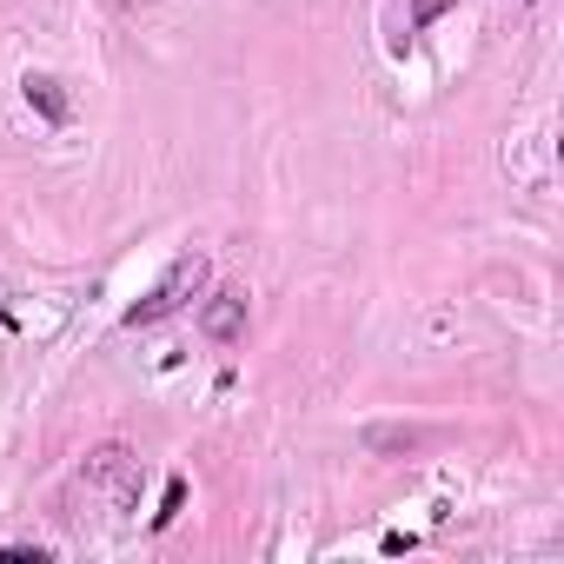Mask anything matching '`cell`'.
<instances>
[{
    "instance_id": "cell-1",
    "label": "cell",
    "mask_w": 564,
    "mask_h": 564,
    "mask_svg": "<svg viewBox=\"0 0 564 564\" xmlns=\"http://www.w3.org/2000/svg\"><path fill=\"white\" fill-rule=\"evenodd\" d=\"M206 272H213V265H206V252H193V246H186V252L166 265V279H160V286H153L140 306H127V319H120V326H127V333H140V326H160V319H173V313H180V306H186V300L206 286Z\"/></svg>"
},
{
    "instance_id": "cell-2",
    "label": "cell",
    "mask_w": 564,
    "mask_h": 564,
    "mask_svg": "<svg viewBox=\"0 0 564 564\" xmlns=\"http://www.w3.org/2000/svg\"><path fill=\"white\" fill-rule=\"evenodd\" d=\"M199 333H206L213 346H232V339L246 333V300H239V293L206 300V306H199Z\"/></svg>"
},
{
    "instance_id": "cell-3",
    "label": "cell",
    "mask_w": 564,
    "mask_h": 564,
    "mask_svg": "<svg viewBox=\"0 0 564 564\" xmlns=\"http://www.w3.org/2000/svg\"><path fill=\"white\" fill-rule=\"evenodd\" d=\"M21 87H28V107H41V120H47V127H67V113H74V107H67V94H61V80H54V74H28Z\"/></svg>"
},
{
    "instance_id": "cell-4",
    "label": "cell",
    "mask_w": 564,
    "mask_h": 564,
    "mask_svg": "<svg viewBox=\"0 0 564 564\" xmlns=\"http://www.w3.org/2000/svg\"><path fill=\"white\" fill-rule=\"evenodd\" d=\"M54 551L47 544H8V551H0V564H47Z\"/></svg>"
},
{
    "instance_id": "cell-5",
    "label": "cell",
    "mask_w": 564,
    "mask_h": 564,
    "mask_svg": "<svg viewBox=\"0 0 564 564\" xmlns=\"http://www.w3.org/2000/svg\"><path fill=\"white\" fill-rule=\"evenodd\" d=\"M180 505H186V478H173V485H166V505L153 511V524H173V511H180Z\"/></svg>"
},
{
    "instance_id": "cell-6",
    "label": "cell",
    "mask_w": 564,
    "mask_h": 564,
    "mask_svg": "<svg viewBox=\"0 0 564 564\" xmlns=\"http://www.w3.org/2000/svg\"><path fill=\"white\" fill-rule=\"evenodd\" d=\"M438 8H445V0H419V14H412V21H419V28H425V21H432V14H438Z\"/></svg>"
}]
</instances>
